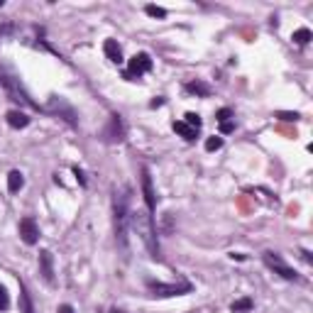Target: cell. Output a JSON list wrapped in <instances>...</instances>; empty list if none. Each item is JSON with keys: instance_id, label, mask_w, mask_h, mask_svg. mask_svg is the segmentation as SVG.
Instances as JSON below:
<instances>
[{"instance_id": "9", "label": "cell", "mask_w": 313, "mask_h": 313, "mask_svg": "<svg viewBox=\"0 0 313 313\" xmlns=\"http://www.w3.org/2000/svg\"><path fill=\"white\" fill-rule=\"evenodd\" d=\"M20 237H22L25 245H37V240H39V228H37L34 218L27 215V218L20 220Z\"/></svg>"}, {"instance_id": "16", "label": "cell", "mask_w": 313, "mask_h": 313, "mask_svg": "<svg viewBox=\"0 0 313 313\" xmlns=\"http://www.w3.org/2000/svg\"><path fill=\"white\" fill-rule=\"evenodd\" d=\"M184 88H186V93H194V96H203V98L210 96V86L203 84V81H191V84H186Z\"/></svg>"}, {"instance_id": "11", "label": "cell", "mask_w": 313, "mask_h": 313, "mask_svg": "<svg viewBox=\"0 0 313 313\" xmlns=\"http://www.w3.org/2000/svg\"><path fill=\"white\" fill-rule=\"evenodd\" d=\"M49 110H54V113L61 110V113H64V120H66L69 125H74V127H76V113H74V110H71V108H69L61 98H52V101H49Z\"/></svg>"}, {"instance_id": "27", "label": "cell", "mask_w": 313, "mask_h": 313, "mask_svg": "<svg viewBox=\"0 0 313 313\" xmlns=\"http://www.w3.org/2000/svg\"><path fill=\"white\" fill-rule=\"evenodd\" d=\"M232 130H235V122H220V132H225V135H228V132H232Z\"/></svg>"}, {"instance_id": "30", "label": "cell", "mask_w": 313, "mask_h": 313, "mask_svg": "<svg viewBox=\"0 0 313 313\" xmlns=\"http://www.w3.org/2000/svg\"><path fill=\"white\" fill-rule=\"evenodd\" d=\"M110 313H125V311H120V309H113V311H110Z\"/></svg>"}, {"instance_id": "1", "label": "cell", "mask_w": 313, "mask_h": 313, "mask_svg": "<svg viewBox=\"0 0 313 313\" xmlns=\"http://www.w3.org/2000/svg\"><path fill=\"white\" fill-rule=\"evenodd\" d=\"M130 186H122L113 194V223H115V240L122 250H127V223H130Z\"/></svg>"}, {"instance_id": "17", "label": "cell", "mask_w": 313, "mask_h": 313, "mask_svg": "<svg viewBox=\"0 0 313 313\" xmlns=\"http://www.w3.org/2000/svg\"><path fill=\"white\" fill-rule=\"evenodd\" d=\"M20 313H34V306H32V299H29L25 284H20Z\"/></svg>"}, {"instance_id": "3", "label": "cell", "mask_w": 313, "mask_h": 313, "mask_svg": "<svg viewBox=\"0 0 313 313\" xmlns=\"http://www.w3.org/2000/svg\"><path fill=\"white\" fill-rule=\"evenodd\" d=\"M262 259H264V264H267L274 274H279L282 279H286V282H299V274L282 259V255H277V252H264Z\"/></svg>"}, {"instance_id": "23", "label": "cell", "mask_w": 313, "mask_h": 313, "mask_svg": "<svg viewBox=\"0 0 313 313\" xmlns=\"http://www.w3.org/2000/svg\"><path fill=\"white\" fill-rule=\"evenodd\" d=\"M230 117H232V110H230V108H220V110L215 113V120H218V122H228Z\"/></svg>"}, {"instance_id": "4", "label": "cell", "mask_w": 313, "mask_h": 313, "mask_svg": "<svg viewBox=\"0 0 313 313\" xmlns=\"http://www.w3.org/2000/svg\"><path fill=\"white\" fill-rule=\"evenodd\" d=\"M147 289L152 296H159V299H167V296H184L191 291L189 282H181V284H162V282H147Z\"/></svg>"}, {"instance_id": "6", "label": "cell", "mask_w": 313, "mask_h": 313, "mask_svg": "<svg viewBox=\"0 0 313 313\" xmlns=\"http://www.w3.org/2000/svg\"><path fill=\"white\" fill-rule=\"evenodd\" d=\"M0 84H2V88L7 91V96L15 101V103H22V105H29V108H39L37 103H32L27 98V93L20 88V84L15 81V79H10V76H0Z\"/></svg>"}, {"instance_id": "29", "label": "cell", "mask_w": 313, "mask_h": 313, "mask_svg": "<svg viewBox=\"0 0 313 313\" xmlns=\"http://www.w3.org/2000/svg\"><path fill=\"white\" fill-rule=\"evenodd\" d=\"M149 105H152V108H159V105H164V98H157V101H152Z\"/></svg>"}, {"instance_id": "22", "label": "cell", "mask_w": 313, "mask_h": 313, "mask_svg": "<svg viewBox=\"0 0 313 313\" xmlns=\"http://www.w3.org/2000/svg\"><path fill=\"white\" fill-rule=\"evenodd\" d=\"M223 147V137H208L206 140V149L208 152H215V149H220Z\"/></svg>"}, {"instance_id": "7", "label": "cell", "mask_w": 313, "mask_h": 313, "mask_svg": "<svg viewBox=\"0 0 313 313\" xmlns=\"http://www.w3.org/2000/svg\"><path fill=\"white\" fill-rule=\"evenodd\" d=\"M101 137H103L105 142H122V140H125V125H122V120H120L117 113L110 115V122H108V127L103 130Z\"/></svg>"}, {"instance_id": "14", "label": "cell", "mask_w": 313, "mask_h": 313, "mask_svg": "<svg viewBox=\"0 0 313 313\" xmlns=\"http://www.w3.org/2000/svg\"><path fill=\"white\" fill-rule=\"evenodd\" d=\"M103 52H105V57L110 59L113 64H122V49H120V44H117L115 39H105Z\"/></svg>"}, {"instance_id": "28", "label": "cell", "mask_w": 313, "mask_h": 313, "mask_svg": "<svg viewBox=\"0 0 313 313\" xmlns=\"http://www.w3.org/2000/svg\"><path fill=\"white\" fill-rule=\"evenodd\" d=\"M57 313H76V311H74V306H69V304H61V306L57 309Z\"/></svg>"}, {"instance_id": "8", "label": "cell", "mask_w": 313, "mask_h": 313, "mask_svg": "<svg viewBox=\"0 0 313 313\" xmlns=\"http://www.w3.org/2000/svg\"><path fill=\"white\" fill-rule=\"evenodd\" d=\"M142 171V196H144V206H147V210L149 213H154V208H157V194H154V186H152V174L147 167H140Z\"/></svg>"}, {"instance_id": "21", "label": "cell", "mask_w": 313, "mask_h": 313, "mask_svg": "<svg viewBox=\"0 0 313 313\" xmlns=\"http://www.w3.org/2000/svg\"><path fill=\"white\" fill-rule=\"evenodd\" d=\"M184 117H186L184 122H186L189 127H194V130H201V115H199V113H186Z\"/></svg>"}, {"instance_id": "20", "label": "cell", "mask_w": 313, "mask_h": 313, "mask_svg": "<svg viewBox=\"0 0 313 313\" xmlns=\"http://www.w3.org/2000/svg\"><path fill=\"white\" fill-rule=\"evenodd\" d=\"M144 12H147L149 17H159V20H162V17H167V10H164V7H157V5H147V7H144Z\"/></svg>"}, {"instance_id": "15", "label": "cell", "mask_w": 313, "mask_h": 313, "mask_svg": "<svg viewBox=\"0 0 313 313\" xmlns=\"http://www.w3.org/2000/svg\"><path fill=\"white\" fill-rule=\"evenodd\" d=\"M22 186H25V179H22V174H20L17 169H12L10 174H7V191H10V194H17Z\"/></svg>"}, {"instance_id": "26", "label": "cell", "mask_w": 313, "mask_h": 313, "mask_svg": "<svg viewBox=\"0 0 313 313\" xmlns=\"http://www.w3.org/2000/svg\"><path fill=\"white\" fill-rule=\"evenodd\" d=\"M74 176H76V181H79L81 186H86V176H84V171L79 169V167H74Z\"/></svg>"}, {"instance_id": "2", "label": "cell", "mask_w": 313, "mask_h": 313, "mask_svg": "<svg viewBox=\"0 0 313 313\" xmlns=\"http://www.w3.org/2000/svg\"><path fill=\"white\" fill-rule=\"evenodd\" d=\"M130 223H132V228L137 230V235L144 240V245H147V250H149V257H152V259H159L157 228H154L152 215H147V213H130Z\"/></svg>"}, {"instance_id": "13", "label": "cell", "mask_w": 313, "mask_h": 313, "mask_svg": "<svg viewBox=\"0 0 313 313\" xmlns=\"http://www.w3.org/2000/svg\"><path fill=\"white\" fill-rule=\"evenodd\" d=\"M171 127H174V132H179V135H181V137H184L186 142H194V140L199 137V130L189 127V125H186L184 120H174V122H171Z\"/></svg>"}, {"instance_id": "18", "label": "cell", "mask_w": 313, "mask_h": 313, "mask_svg": "<svg viewBox=\"0 0 313 313\" xmlns=\"http://www.w3.org/2000/svg\"><path fill=\"white\" fill-rule=\"evenodd\" d=\"M252 306H255V304H252V299H247V296H245V299L232 301V304H230V311H232V313H247V311H252Z\"/></svg>"}, {"instance_id": "19", "label": "cell", "mask_w": 313, "mask_h": 313, "mask_svg": "<svg viewBox=\"0 0 313 313\" xmlns=\"http://www.w3.org/2000/svg\"><path fill=\"white\" fill-rule=\"evenodd\" d=\"M291 39H294L299 47H304V44H309V42L313 39V34H311V29L309 27H301V29H296V32L291 34Z\"/></svg>"}, {"instance_id": "25", "label": "cell", "mask_w": 313, "mask_h": 313, "mask_svg": "<svg viewBox=\"0 0 313 313\" xmlns=\"http://www.w3.org/2000/svg\"><path fill=\"white\" fill-rule=\"evenodd\" d=\"M279 120H284V122H296L299 120V113H277Z\"/></svg>"}, {"instance_id": "12", "label": "cell", "mask_w": 313, "mask_h": 313, "mask_svg": "<svg viewBox=\"0 0 313 313\" xmlns=\"http://www.w3.org/2000/svg\"><path fill=\"white\" fill-rule=\"evenodd\" d=\"M5 120H7V125H10L12 130H22V127L29 125V115L22 113V110H7Z\"/></svg>"}, {"instance_id": "5", "label": "cell", "mask_w": 313, "mask_h": 313, "mask_svg": "<svg viewBox=\"0 0 313 313\" xmlns=\"http://www.w3.org/2000/svg\"><path fill=\"white\" fill-rule=\"evenodd\" d=\"M147 71H152V57L149 54H144V52H140V54H135V57L130 59V69L122 74L127 81H137L142 74H147Z\"/></svg>"}, {"instance_id": "24", "label": "cell", "mask_w": 313, "mask_h": 313, "mask_svg": "<svg viewBox=\"0 0 313 313\" xmlns=\"http://www.w3.org/2000/svg\"><path fill=\"white\" fill-rule=\"evenodd\" d=\"M7 306H10L7 291H5V286H0V311H7Z\"/></svg>"}, {"instance_id": "10", "label": "cell", "mask_w": 313, "mask_h": 313, "mask_svg": "<svg viewBox=\"0 0 313 313\" xmlns=\"http://www.w3.org/2000/svg\"><path fill=\"white\" fill-rule=\"evenodd\" d=\"M39 272H42V277H44V282H54V257L49 250H42L39 252Z\"/></svg>"}]
</instances>
